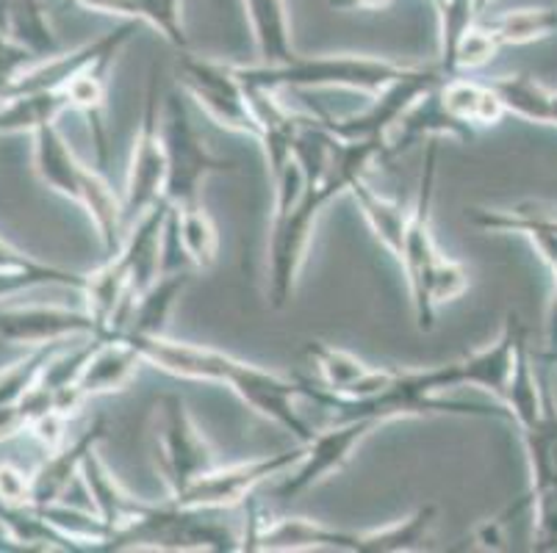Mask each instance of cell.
I'll list each match as a JSON object with an SVG mask.
<instances>
[{"label": "cell", "mask_w": 557, "mask_h": 553, "mask_svg": "<svg viewBox=\"0 0 557 553\" xmlns=\"http://www.w3.org/2000/svg\"><path fill=\"white\" fill-rule=\"evenodd\" d=\"M128 341L139 349L145 363L156 365L172 377L227 385L247 407L256 410L263 418H270L288 435H295L300 445L311 443L313 435H317L295 404L297 399H302V382H297V379L258 368V365L245 363V360L220 352V349L172 341L166 335L128 338Z\"/></svg>", "instance_id": "6da1fadb"}, {"label": "cell", "mask_w": 557, "mask_h": 553, "mask_svg": "<svg viewBox=\"0 0 557 553\" xmlns=\"http://www.w3.org/2000/svg\"><path fill=\"white\" fill-rule=\"evenodd\" d=\"M386 141H342L333 144L331 164L319 183H306V194L283 219L270 225V247H267V297L275 311H283L297 291V280L306 266L313 227L319 213L325 211L338 194L349 191L358 177H367L369 166L383 161Z\"/></svg>", "instance_id": "7a4b0ae2"}, {"label": "cell", "mask_w": 557, "mask_h": 553, "mask_svg": "<svg viewBox=\"0 0 557 553\" xmlns=\"http://www.w3.org/2000/svg\"><path fill=\"white\" fill-rule=\"evenodd\" d=\"M413 64H397L388 59L352 53L300 55L283 64H233L236 78L245 89L263 91H302V89H352L363 95H377L397 78L408 75Z\"/></svg>", "instance_id": "3957f363"}, {"label": "cell", "mask_w": 557, "mask_h": 553, "mask_svg": "<svg viewBox=\"0 0 557 553\" xmlns=\"http://www.w3.org/2000/svg\"><path fill=\"white\" fill-rule=\"evenodd\" d=\"M161 139L166 150L164 200L172 208L200 205L202 183L211 175L236 169L233 161L220 159L206 147L178 91H172L161 105Z\"/></svg>", "instance_id": "277c9868"}, {"label": "cell", "mask_w": 557, "mask_h": 553, "mask_svg": "<svg viewBox=\"0 0 557 553\" xmlns=\"http://www.w3.org/2000/svg\"><path fill=\"white\" fill-rule=\"evenodd\" d=\"M435 175H438V139L428 141L424 150V169L419 180V194L413 202V211H408V227H405L403 241V266L410 288V304H413V318H417L419 332H430L435 322V307L430 304V277H433L435 263L442 261L444 252L433 238V202H435Z\"/></svg>", "instance_id": "5b68a950"}, {"label": "cell", "mask_w": 557, "mask_h": 553, "mask_svg": "<svg viewBox=\"0 0 557 553\" xmlns=\"http://www.w3.org/2000/svg\"><path fill=\"white\" fill-rule=\"evenodd\" d=\"M153 454L156 468H159L170 495H178L197 476L216 468L214 449L206 435L197 429L189 407L178 393H166L156 402Z\"/></svg>", "instance_id": "8992f818"}, {"label": "cell", "mask_w": 557, "mask_h": 553, "mask_svg": "<svg viewBox=\"0 0 557 553\" xmlns=\"http://www.w3.org/2000/svg\"><path fill=\"white\" fill-rule=\"evenodd\" d=\"M444 78L447 75H444V70L438 64L435 67H419V64H413V70L408 75H403L394 84H388L386 89H380L377 95H372V103L363 111L338 116V120H333V116H319V122L342 141H386L388 144V136L397 128L399 120L428 91H433L435 86L442 84Z\"/></svg>", "instance_id": "52a82bcc"}, {"label": "cell", "mask_w": 557, "mask_h": 553, "mask_svg": "<svg viewBox=\"0 0 557 553\" xmlns=\"http://www.w3.org/2000/svg\"><path fill=\"white\" fill-rule=\"evenodd\" d=\"M178 75L184 84L186 95L200 103V109L233 134H245L258 139L261 125L252 111L250 91L245 89L233 64H220V61L202 59V55L184 53L178 61Z\"/></svg>", "instance_id": "ba28073f"}, {"label": "cell", "mask_w": 557, "mask_h": 553, "mask_svg": "<svg viewBox=\"0 0 557 553\" xmlns=\"http://www.w3.org/2000/svg\"><path fill=\"white\" fill-rule=\"evenodd\" d=\"M166 183V150L161 139V105H159V75H150L145 111H141L139 130L131 152L128 180L123 191L125 225H134L139 216L164 202Z\"/></svg>", "instance_id": "9c48e42d"}, {"label": "cell", "mask_w": 557, "mask_h": 553, "mask_svg": "<svg viewBox=\"0 0 557 553\" xmlns=\"http://www.w3.org/2000/svg\"><path fill=\"white\" fill-rule=\"evenodd\" d=\"M302 445L297 451H277V454L250 460V463L227 465V468H211L209 474L197 476L189 487H184L178 495H166V501L181 510H227L256 493V487L263 481L286 476L288 470L300 463Z\"/></svg>", "instance_id": "30bf717a"}, {"label": "cell", "mask_w": 557, "mask_h": 553, "mask_svg": "<svg viewBox=\"0 0 557 553\" xmlns=\"http://www.w3.org/2000/svg\"><path fill=\"white\" fill-rule=\"evenodd\" d=\"M380 426V420L372 418H352V420H338L331 429L313 435L311 443L302 445L300 463L283 476L281 485L272 490V495L281 501H292L297 495L308 493L311 487L322 485L327 476L338 474L344 465L352 460L358 445L369 438Z\"/></svg>", "instance_id": "8fae6325"}, {"label": "cell", "mask_w": 557, "mask_h": 553, "mask_svg": "<svg viewBox=\"0 0 557 553\" xmlns=\"http://www.w3.org/2000/svg\"><path fill=\"white\" fill-rule=\"evenodd\" d=\"M306 352L322 379V388L344 399H372L394 382V368H372L333 343L308 341Z\"/></svg>", "instance_id": "7c38bea8"}, {"label": "cell", "mask_w": 557, "mask_h": 553, "mask_svg": "<svg viewBox=\"0 0 557 553\" xmlns=\"http://www.w3.org/2000/svg\"><path fill=\"white\" fill-rule=\"evenodd\" d=\"M527 341V327L516 313L505 318L503 332L496 335V341L488 347L478 349V352L460 357V368H463V385L483 393L494 395L496 402L503 404V395L508 390L510 374H513L516 357H519L521 343Z\"/></svg>", "instance_id": "4fadbf2b"}, {"label": "cell", "mask_w": 557, "mask_h": 553, "mask_svg": "<svg viewBox=\"0 0 557 553\" xmlns=\"http://www.w3.org/2000/svg\"><path fill=\"white\" fill-rule=\"evenodd\" d=\"M81 476H84L86 490H89V495H92L95 512H98L100 520L109 526L111 540H114L116 535L128 531L134 524H139L141 517L150 512V506H153L148 504V501L134 499V495H131L128 490H125L114 476H111V470L106 468V463L98 456V449H92L84 456ZM106 551H109V548H106Z\"/></svg>", "instance_id": "5bb4252c"}, {"label": "cell", "mask_w": 557, "mask_h": 553, "mask_svg": "<svg viewBox=\"0 0 557 553\" xmlns=\"http://www.w3.org/2000/svg\"><path fill=\"white\" fill-rule=\"evenodd\" d=\"M521 443H524L527 468H530V490L524 501L510 515L527 506L530 501L544 499V495H557V402L546 390L544 413L533 424L519 426Z\"/></svg>", "instance_id": "9a60e30c"}, {"label": "cell", "mask_w": 557, "mask_h": 553, "mask_svg": "<svg viewBox=\"0 0 557 553\" xmlns=\"http://www.w3.org/2000/svg\"><path fill=\"white\" fill-rule=\"evenodd\" d=\"M469 222L485 232H519L530 238L535 255L544 261L552 274H557V213L535 211V208H472Z\"/></svg>", "instance_id": "2e32d148"}, {"label": "cell", "mask_w": 557, "mask_h": 553, "mask_svg": "<svg viewBox=\"0 0 557 553\" xmlns=\"http://www.w3.org/2000/svg\"><path fill=\"white\" fill-rule=\"evenodd\" d=\"M0 335L20 343H59L70 335H98V327L86 311L28 307L0 313Z\"/></svg>", "instance_id": "e0dca14e"}, {"label": "cell", "mask_w": 557, "mask_h": 553, "mask_svg": "<svg viewBox=\"0 0 557 553\" xmlns=\"http://www.w3.org/2000/svg\"><path fill=\"white\" fill-rule=\"evenodd\" d=\"M141 363L145 360H141L139 349L128 338H98V347L86 357L84 368L75 379V388L84 399L116 393V390L128 388Z\"/></svg>", "instance_id": "ac0fdd59"}, {"label": "cell", "mask_w": 557, "mask_h": 553, "mask_svg": "<svg viewBox=\"0 0 557 553\" xmlns=\"http://www.w3.org/2000/svg\"><path fill=\"white\" fill-rule=\"evenodd\" d=\"M442 136L469 141L474 136V130L444 111L442 100H438V86H435L433 91H428V95L399 120L397 128L392 130L386 152H383V161L394 159V155H403L405 150H410V147L419 144V141L442 139Z\"/></svg>", "instance_id": "d6986e66"}, {"label": "cell", "mask_w": 557, "mask_h": 553, "mask_svg": "<svg viewBox=\"0 0 557 553\" xmlns=\"http://www.w3.org/2000/svg\"><path fill=\"white\" fill-rule=\"evenodd\" d=\"M438 100H442L444 111H447L449 116H455L458 122L469 125L472 130L499 125L503 116H508L503 98L496 95L491 80L483 84V80L447 75V78L438 84Z\"/></svg>", "instance_id": "ffe728a7"}, {"label": "cell", "mask_w": 557, "mask_h": 553, "mask_svg": "<svg viewBox=\"0 0 557 553\" xmlns=\"http://www.w3.org/2000/svg\"><path fill=\"white\" fill-rule=\"evenodd\" d=\"M189 272H161L153 286L136 293L123 338H156V335H166V322H170L181 293L189 286Z\"/></svg>", "instance_id": "44dd1931"}, {"label": "cell", "mask_w": 557, "mask_h": 553, "mask_svg": "<svg viewBox=\"0 0 557 553\" xmlns=\"http://www.w3.org/2000/svg\"><path fill=\"white\" fill-rule=\"evenodd\" d=\"M75 3L89 12L148 23L172 48H189V37L184 28V0H75Z\"/></svg>", "instance_id": "7402d4cb"}, {"label": "cell", "mask_w": 557, "mask_h": 553, "mask_svg": "<svg viewBox=\"0 0 557 553\" xmlns=\"http://www.w3.org/2000/svg\"><path fill=\"white\" fill-rule=\"evenodd\" d=\"M247 20H250L252 42L261 64H283L295 59L297 50L292 42V23H288L286 0H242Z\"/></svg>", "instance_id": "603a6c76"}, {"label": "cell", "mask_w": 557, "mask_h": 553, "mask_svg": "<svg viewBox=\"0 0 557 553\" xmlns=\"http://www.w3.org/2000/svg\"><path fill=\"white\" fill-rule=\"evenodd\" d=\"M106 426L95 424L89 432L81 435L73 445H64V449L55 451L50 456L45 468L39 470L37 479L32 485V499L37 501L39 510L42 506L55 504V501L62 499V493L67 490V485L73 481L75 474H81V465H84V456L89 454L92 449H98V443L103 440Z\"/></svg>", "instance_id": "cb8c5ba5"}, {"label": "cell", "mask_w": 557, "mask_h": 553, "mask_svg": "<svg viewBox=\"0 0 557 553\" xmlns=\"http://www.w3.org/2000/svg\"><path fill=\"white\" fill-rule=\"evenodd\" d=\"M116 55H103L95 61L92 67H86L84 73L75 75L67 86L70 103L78 109L81 114L89 120V130H92V144L98 147V161L106 164L109 161V130L103 122L106 109V86H109V70L114 64Z\"/></svg>", "instance_id": "d4e9b609"}, {"label": "cell", "mask_w": 557, "mask_h": 553, "mask_svg": "<svg viewBox=\"0 0 557 553\" xmlns=\"http://www.w3.org/2000/svg\"><path fill=\"white\" fill-rule=\"evenodd\" d=\"M352 200L358 202V211L363 213L369 230L374 232V238L380 241V247L388 252V255L403 257V241H405V227H408V211H405L399 202L386 200L383 194L372 189L367 183V177H358L347 191Z\"/></svg>", "instance_id": "484cf974"}, {"label": "cell", "mask_w": 557, "mask_h": 553, "mask_svg": "<svg viewBox=\"0 0 557 553\" xmlns=\"http://www.w3.org/2000/svg\"><path fill=\"white\" fill-rule=\"evenodd\" d=\"M37 169L42 175V180L48 186H53L59 194L78 202L86 166L75 159V152L59 136V130L53 128V122L37 130Z\"/></svg>", "instance_id": "4316f807"}, {"label": "cell", "mask_w": 557, "mask_h": 553, "mask_svg": "<svg viewBox=\"0 0 557 553\" xmlns=\"http://www.w3.org/2000/svg\"><path fill=\"white\" fill-rule=\"evenodd\" d=\"M78 202L89 211V216H92L95 227H98L100 232V241H103L106 247V255H116L125 241L123 197H116L109 183H106L98 172L86 166Z\"/></svg>", "instance_id": "83f0119b"}, {"label": "cell", "mask_w": 557, "mask_h": 553, "mask_svg": "<svg viewBox=\"0 0 557 553\" xmlns=\"http://www.w3.org/2000/svg\"><path fill=\"white\" fill-rule=\"evenodd\" d=\"M478 23L496 39L499 48L510 45H533L557 34V9L539 7V9H513L503 14H483Z\"/></svg>", "instance_id": "f1b7e54d"}, {"label": "cell", "mask_w": 557, "mask_h": 553, "mask_svg": "<svg viewBox=\"0 0 557 553\" xmlns=\"http://www.w3.org/2000/svg\"><path fill=\"white\" fill-rule=\"evenodd\" d=\"M438 520V506L424 504L405 520L374 531H361L356 542V553H405L419 551L428 542L430 531Z\"/></svg>", "instance_id": "f546056e"}, {"label": "cell", "mask_w": 557, "mask_h": 553, "mask_svg": "<svg viewBox=\"0 0 557 553\" xmlns=\"http://www.w3.org/2000/svg\"><path fill=\"white\" fill-rule=\"evenodd\" d=\"M170 222L186 263L195 268L214 266L216 252H220V232H216L214 222H211V216L206 213L202 202L191 208H172Z\"/></svg>", "instance_id": "4dcf8cb0"}, {"label": "cell", "mask_w": 557, "mask_h": 553, "mask_svg": "<svg viewBox=\"0 0 557 553\" xmlns=\"http://www.w3.org/2000/svg\"><path fill=\"white\" fill-rule=\"evenodd\" d=\"M496 95L503 98L505 111L530 125H552V98L555 89H549L541 80L530 75H499L491 80Z\"/></svg>", "instance_id": "1f68e13d"}, {"label": "cell", "mask_w": 557, "mask_h": 553, "mask_svg": "<svg viewBox=\"0 0 557 553\" xmlns=\"http://www.w3.org/2000/svg\"><path fill=\"white\" fill-rule=\"evenodd\" d=\"M544 402L546 390L541 388L539 377H535L533 354H530V347L524 341L519 349V357H516L508 390L503 395V407L508 413V420H513L516 426H527L544 413Z\"/></svg>", "instance_id": "d6a6232c"}, {"label": "cell", "mask_w": 557, "mask_h": 553, "mask_svg": "<svg viewBox=\"0 0 557 553\" xmlns=\"http://www.w3.org/2000/svg\"><path fill=\"white\" fill-rule=\"evenodd\" d=\"M499 50L503 48L496 45V39L491 37L488 30H485L478 20H472V23L460 30L458 39H455L453 48H449V53L442 55L438 67L444 70V75L469 73V70L485 67Z\"/></svg>", "instance_id": "836d02e7"}, {"label": "cell", "mask_w": 557, "mask_h": 553, "mask_svg": "<svg viewBox=\"0 0 557 553\" xmlns=\"http://www.w3.org/2000/svg\"><path fill=\"white\" fill-rule=\"evenodd\" d=\"M466 288H469V272L449 255H442V261L435 263L433 277H430V304L438 311V304L455 302V299L463 297Z\"/></svg>", "instance_id": "e575fe53"}, {"label": "cell", "mask_w": 557, "mask_h": 553, "mask_svg": "<svg viewBox=\"0 0 557 553\" xmlns=\"http://www.w3.org/2000/svg\"><path fill=\"white\" fill-rule=\"evenodd\" d=\"M0 499L3 501H23V499H32V487L25 485L23 474L12 468H0Z\"/></svg>", "instance_id": "d590c367"}, {"label": "cell", "mask_w": 557, "mask_h": 553, "mask_svg": "<svg viewBox=\"0 0 557 553\" xmlns=\"http://www.w3.org/2000/svg\"><path fill=\"white\" fill-rule=\"evenodd\" d=\"M388 3L392 0H331V7L342 9V12H380Z\"/></svg>", "instance_id": "8d00e7d4"}, {"label": "cell", "mask_w": 557, "mask_h": 553, "mask_svg": "<svg viewBox=\"0 0 557 553\" xmlns=\"http://www.w3.org/2000/svg\"><path fill=\"white\" fill-rule=\"evenodd\" d=\"M494 3H496V0H469V12H472V20H478V17H483V14H488Z\"/></svg>", "instance_id": "74e56055"}, {"label": "cell", "mask_w": 557, "mask_h": 553, "mask_svg": "<svg viewBox=\"0 0 557 553\" xmlns=\"http://www.w3.org/2000/svg\"><path fill=\"white\" fill-rule=\"evenodd\" d=\"M430 3H433L435 12H438V20H444V14H447L449 9V0H430Z\"/></svg>", "instance_id": "f35d334b"}, {"label": "cell", "mask_w": 557, "mask_h": 553, "mask_svg": "<svg viewBox=\"0 0 557 553\" xmlns=\"http://www.w3.org/2000/svg\"><path fill=\"white\" fill-rule=\"evenodd\" d=\"M549 347L557 357V327H549Z\"/></svg>", "instance_id": "ab89813d"}]
</instances>
